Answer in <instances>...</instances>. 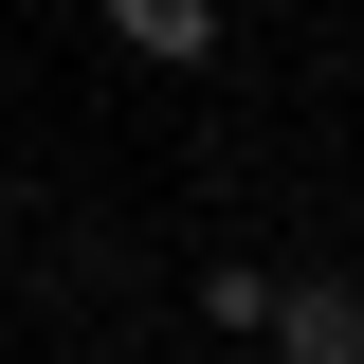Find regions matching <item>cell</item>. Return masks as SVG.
I'll use <instances>...</instances> for the list:
<instances>
[{
	"label": "cell",
	"instance_id": "obj_1",
	"mask_svg": "<svg viewBox=\"0 0 364 364\" xmlns=\"http://www.w3.org/2000/svg\"><path fill=\"white\" fill-rule=\"evenodd\" d=\"M273 364H364V291L346 273H310V291H273V328H255Z\"/></svg>",
	"mask_w": 364,
	"mask_h": 364
},
{
	"label": "cell",
	"instance_id": "obj_2",
	"mask_svg": "<svg viewBox=\"0 0 364 364\" xmlns=\"http://www.w3.org/2000/svg\"><path fill=\"white\" fill-rule=\"evenodd\" d=\"M109 37H128L146 73H200V55H219V0H109Z\"/></svg>",
	"mask_w": 364,
	"mask_h": 364
},
{
	"label": "cell",
	"instance_id": "obj_3",
	"mask_svg": "<svg viewBox=\"0 0 364 364\" xmlns=\"http://www.w3.org/2000/svg\"><path fill=\"white\" fill-rule=\"evenodd\" d=\"M200 328H273V273L255 255H200Z\"/></svg>",
	"mask_w": 364,
	"mask_h": 364
}]
</instances>
